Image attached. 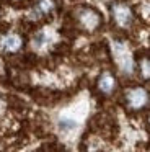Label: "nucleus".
<instances>
[{"label": "nucleus", "instance_id": "obj_1", "mask_svg": "<svg viewBox=\"0 0 150 152\" xmlns=\"http://www.w3.org/2000/svg\"><path fill=\"white\" fill-rule=\"evenodd\" d=\"M111 15H113L114 23L121 28H129L134 21L132 8L127 4H124V2H116V4H113V7H111Z\"/></svg>", "mask_w": 150, "mask_h": 152}, {"label": "nucleus", "instance_id": "obj_2", "mask_svg": "<svg viewBox=\"0 0 150 152\" xmlns=\"http://www.w3.org/2000/svg\"><path fill=\"white\" fill-rule=\"evenodd\" d=\"M77 20L85 30L95 31L101 25V15L96 10H93V8H82L77 13Z\"/></svg>", "mask_w": 150, "mask_h": 152}, {"label": "nucleus", "instance_id": "obj_3", "mask_svg": "<svg viewBox=\"0 0 150 152\" xmlns=\"http://www.w3.org/2000/svg\"><path fill=\"white\" fill-rule=\"evenodd\" d=\"M126 100H127V103H129L130 108H134V110H140V108H143V106H145L147 103H149L150 96H149V93H147V90H145V88H140V87H137V88H130V90H127V93H126Z\"/></svg>", "mask_w": 150, "mask_h": 152}, {"label": "nucleus", "instance_id": "obj_4", "mask_svg": "<svg viewBox=\"0 0 150 152\" xmlns=\"http://www.w3.org/2000/svg\"><path fill=\"white\" fill-rule=\"evenodd\" d=\"M21 46H23L21 36L15 33L5 34L0 39V51H3V53H18L21 49Z\"/></svg>", "mask_w": 150, "mask_h": 152}, {"label": "nucleus", "instance_id": "obj_5", "mask_svg": "<svg viewBox=\"0 0 150 152\" xmlns=\"http://www.w3.org/2000/svg\"><path fill=\"white\" fill-rule=\"evenodd\" d=\"M54 10H55L54 0H36V5L33 8L36 17H47V15L54 13Z\"/></svg>", "mask_w": 150, "mask_h": 152}, {"label": "nucleus", "instance_id": "obj_6", "mask_svg": "<svg viewBox=\"0 0 150 152\" xmlns=\"http://www.w3.org/2000/svg\"><path fill=\"white\" fill-rule=\"evenodd\" d=\"M114 87H116V80H114V75L111 72H103L100 75V79H98V88H100V92L103 93H111L114 90Z\"/></svg>", "mask_w": 150, "mask_h": 152}, {"label": "nucleus", "instance_id": "obj_7", "mask_svg": "<svg viewBox=\"0 0 150 152\" xmlns=\"http://www.w3.org/2000/svg\"><path fill=\"white\" fill-rule=\"evenodd\" d=\"M139 69H140V75H142L143 79H150V57L140 59Z\"/></svg>", "mask_w": 150, "mask_h": 152}, {"label": "nucleus", "instance_id": "obj_8", "mask_svg": "<svg viewBox=\"0 0 150 152\" xmlns=\"http://www.w3.org/2000/svg\"><path fill=\"white\" fill-rule=\"evenodd\" d=\"M149 121H150V118H149Z\"/></svg>", "mask_w": 150, "mask_h": 152}]
</instances>
